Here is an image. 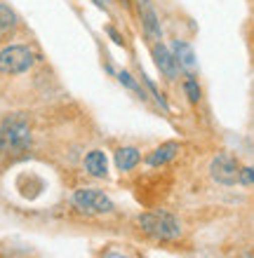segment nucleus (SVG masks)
<instances>
[{
  "mask_svg": "<svg viewBox=\"0 0 254 258\" xmlns=\"http://www.w3.org/2000/svg\"><path fill=\"white\" fill-rule=\"evenodd\" d=\"M184 89H186V96H188V101L191 103H198L200 101V87H198V82H195V78H186V82H184Z\"/></svg>",
  "mask_w": 254,
  "mask_h": 258,
  "instance_id": "4468645a",
  "label": "nucleus"
},
{
  "mask_svg": "<svg viewBox=\"0 0 254 258\" xmlns=\"http://www.w3.org/2000/svg\"><path fill=\"white\" fill-rule=\"evenodd\" d=\"M242 258H252V256H249V253H245V256H242Z\"/></svg>",
  "mask_w": 254,
  "mask_h": 258,
  "instance_id": "a211bd4d",
  "label": "nucleus"
},
{
  "mask_svg": "<svg viewBox=\"0 0 254 258\" xmlns=\"http://www.w3.org/2000/svg\"><path fill=\"white\" fill-rule=\"evenodd\" d=\"M31 148V124L24 115L12 113L0 122V153L21 155Z\"/></svg>",
  "mask_w": 254,
  "mask_h": 258,
  "instance_id": "f257e3e1",
  "label": "nucleus"
},
{
  "mask_svg": "<svg viewBox=\"0 0 254 258\" xmlns=\"http://www.w3.org/2000/svg\"><path fill=\"white\" fill-rule=\"evenodd\" d=\"M139 160H141V153H139L137 148H132V146L116 150V167H118V171H132L139 164Z\"/></svg>",
  "mask_w": 254,
  "mask_h": 258,
  "instance_id": "9b49d317",
  "label": "nucleus"
},
{
  "mask_svg": "<svg viewBox=\"0 0 254 258\" xmlns=\"http://www.w3.org/2000/svg\"><path fill=\"white\" fill-rule=\"evenodd\" d=\"M14 26H17V14H14V10H10L7 5L0 3V38L10 33Z\"/></svg>",
  "mask_w": 254,
  "mask_h": 258,
  "instance_id": "f8f14e48",
  "label": "nucleus"
},
{
  "mask_svg": "<svg viewBox=\"0 0 254 258\" xmlns=\"http://www.w3.org/2000/svg\"><path fill=\"white\" fill-rule=\"evenodd\" d=\"M99 258H130V256L123 251H116V249H109V251H104Z\"/></svg>",
  "mask_w": 254,
  "mask_h": 258,
  "instance_id": "dca6fc26",
  "label": "nucleus"
},
{
  "mask_svg": "<svg viewBox=\"0 0 254 258\" xmlns=\"http://www.w3.org/2000/svg\"><path fill=\"white\" fill-rule=\"evenodd\" d=\"M139 19H141V26H144V33L151 38V40H160L163 38V28H160L158 14L153 10V5L148 0H139Z\"/></svg>",
  "mask_w": 254,
  "mask_h": 258,
  "instance_id": "0eeeda50",
  "label": "nucleus"
},
{
  "mask_svg": "<svg viewBox=\"0 0 254 258\" xmlns=\"http://www.w3.org/2000/svg\"><path fill=\"white\" fill-rule=\"evenodd\" d=\"M94 3L101 7V10H106V7H109V0H94Z\"/></svg>",
  "mask_w": 254,
  "mask_h": 258,
  "instance_id": "f3484780",
  "label": "nucleus"
},
{
  "mask_svg": "<svg viewBox=\"0 0 254 258\" xmlns=\"http://www.w3.org/2000/svg\"><path fill=\"white\" fill-rule=\"evenodd\" d=\"M85 171L94 178H109V162L101 150H89L85 155Z\"/></svg>",
  "mask_w": 254,
  "mask_h": 258,
  "instance_id": "6e6552de",
  "label": "nucleus"
},
{
  "mask_svg": "<svg viewBox=\"0 0 254 258\" xmlns=\"http://www.w3.org/2000/svg\"><path fill=\"white\" fill-rule=\"evenodd\" d=\"M35 63V54L26 45H7L0 49V73L21 75Z\"/></svg>",
  "mask_w": 254,
  "mask_h": 258,
  "instance_id": "7ed1b4c3",
  "label": "nucleus"
},
{
  "mask_svg": "<svg viewBox=\"0 0 254 258\" xmlns=\"http://www.w3.org/2000/svg\"><path fill=\"white\" fill-rule=\"evenodd\" d=\"M118 80L123 82V85H125L127 89H132V92H134V94H137L139 99H146V94L141 92V87H139L137 82H134V78H132V75L127 73V71H120V73H118Z\"/></svg>",
  "mask_w": 254,
  "mask_h": 258,
  "instance_id": "ddd939ff",
  "label": "nucleus"
},
{
  "mask_svg": "<svg viewBox=\"0 0 254 258\" xmlns=\"http://www.w3.org/2000/svg\"><path fill=\"white\" fill-rule=\"evenodd\" d=\"M153 59H156V66L160 68V73L165 75L167 80H177L179 73H181V66H179L177 56L170 47H165L163 42H156L153 45Z\"/></svg>",
  "mask_w": 254,
  "mask_h": 258,
  "instance_id": "423d86ee",
  "label": "nucleus"
},
{
  "mask_svg": "<svg viewBox=\"0 0 254 258\" xmlns=\"http://www.w3.org/2000/svg\"><path fill=\"white\" fill-rule=\"evenodd\" d=\"M71 200L76 204V209H80L83 214H89V216H101V214L113 211V202L99 188H80V190L73 192Z\"/></svg>",
  "mask_w": 254,
  "mask_h": 258,
  "instance_id": "20e7f679",
  "label": "nucleus"
},
{
  "mask_svg": "<svg viewBox=\"0 0 254 258\" xmlns=\"http://www.w3.org/2000/svg\"><path fill=\"white\" fill-rule=\"evenodd\" d=\"M172 52H174V56H177L179 66H181V71H186V73H191L193 68H195V52L191 49V45L184 40H177L174 45H172Z\"/></svg>",
  "mask_w": 254,
  "mask_h": 258,
  "instance_id": "9d476101",
  "label": "nucleus"
},
{
  "mask_svg": "<svg viewBox=\"0 0 254 258\" xmlns=\"http://www.w3.org/2000/svg\"><path fill=\"white\" fill-rule=\"evenodd\" d=\"M238 183L254 185V164H252V167H245V169H240V181H238Z\"/></svg>",
  "mask_w": 254,
  "mask_h": 258,
  "instance_id": "2eb2a0df",
  "label": "nucleus"
},
{
  "mask_svg": "<svg viewBox=\"0 0 254 258\" xmlns=\"http://www.w3.org/2000/svg\"><path fill=\"white\" fill-rule=\"evenodd\" d=\"M177 153H179V143L167 141V143H163V146H158L151 155L146 157V164H148V167H163V164L172 162V160L177 157Z\"/></svg>",
  "mask_w": 254,
  "mask_h": 258,
  "instance_id": "1a4fd4ad",
  "label": "nucleus"
},
{
  "mask_svg": "<svg viewBox=\"0 0 254 258\" xmlns=\"http://www.w3.org/2000/svg\"><path fill=\"white\" fill-rule=\"evenodd\" d=\"M139 228L158 242H174L181 237V223L170 211H146L139 216Z\"/></svg>",
  "mask_w": 254,
  "mask_h": 258,
  "instance_id": "f03ea898",
  "label": "nucleus"
},
{
  "mask_svg": "<svg viewBox=\"0 0 254 258\" xmlns=\"http://www.w3.org/2000/svg\"><path fill=\"white\" fill-rule=\"evenodd\" d=\"M210 174L219 185H235L240 181V164L231 153H219L210 164Z\"/></svg>",
  "mask_w": 254,
  "mask_h": 258,
  "instance_id": "39448f33",
  "label": "nucleus"
}]
</instances>
